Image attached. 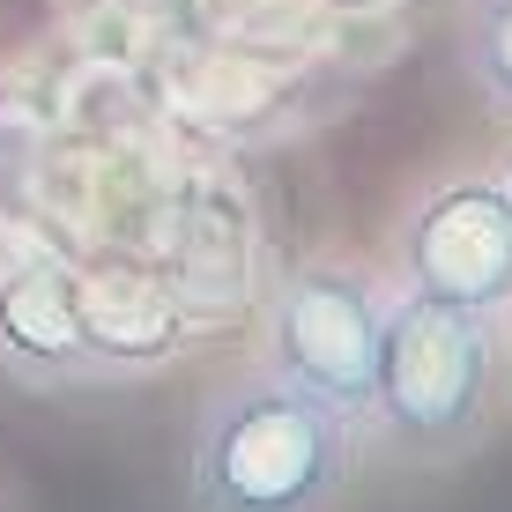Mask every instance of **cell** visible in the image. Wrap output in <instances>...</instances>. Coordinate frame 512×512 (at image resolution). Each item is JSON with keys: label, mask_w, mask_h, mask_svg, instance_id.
<instances>
[{"label": "cell", "mask_w": 512, "mask_h": 512, "mask_svg": "<svg viewBox=\"0 0 512 512\" xmlns=\"http://www.w3.org/2000/svg\"><path fill=\"white\" fill-rule=\"evenodd\" d=\"M357 468V423L320 394L245 372L201 401L186 438V512H334Z\"/></svg>", "instance_id": "cell-1"}, {"label": "cell", "mask_w": 512, "mask_h": 512, "mask_svg": "<svg viewBox=\"0 0 512 512\" xmlns=\"http://www.w3.org/2000/svg\"><path fill=\"white\" fill-rule=\"evenodd\" d=\"M505 409V327L498 312H461L438 297L401 290L386 305L372 401V446L394 468H446L468 461Z\"/></svg>", "instance_id": "cell-2"}, {"label": "cell", "mask_w": 512, "mask_h": 512, "mask_svg": "<svg viewBox=\"0 0 512 512\" xmlns=\"http://www.w3.org/2000/svg\"><path fill=\"white\" fill-rule=\"evenodd\" d=\"M379 334H386V297L372 275L327 253L297 260L268 297V372L357 423L372 401Z\"/></svg>", "instance_id": "cell-3"}, {"label": "cell", "mask_w": 512, "mask_h": 512, "mask_svg": "<svg viewBox=\"0 0 512 512\" xmlns=\"http://www.w3.org/2000/svg\"><path fill=\"white\" fill-rule=\"evenodd\" d=\"M401 290L438 297L461 312H505L512 305V201L505 179H438L401 216Z\"/></svg>", "instance_id": "cell-4"}, {"label": "cell", "mask_w": 512, "mask_h": 512, "mask_svg": "<svg viewBox=\"0 0 512 512\" xmlns=\"http://www.w3.org/2000/svg\"><path fill=\"white\" fill-rule=\"evenodd\" d=\"M0 372L30 394L97 386L90 327H82V275L52 253H23L0 268Z\"/></svg>", "instance_id": "cell-5"}, {"label": "cell", "mask_w": 512, "mask_h": 512, "mask_svg": "<svg viewBox=\"0 0 512 512\" xmlns=\"http://www.w3.org/2000/svg\"><path fill=\"white\" fill-rule=\"evenodd\" d=\"M82 327H90V357L97 379L119 372H156L179 349V305L141 275H112V282H82Z\"/></svg>", "instance_id": "cell-6"}, {"label": "cell", "mask_w": 512, "mask_h": 512, "mask_svg": "<svg viewBox=\"0 0 512 512\" xmlns=\"http://www.w3.org/2000/svg\"><path fill=\"white\" fill-rule=\"evenodd\" d=\"M461 60L490 112L512 119V0H468L461 15Z\"/></svg>", "instance_id": "cell-7"}, {"label": "cell", "mask_w": 512, "mask_h": 512, "mask_svg": "<svg viewBox=\"0 0 512 512\" xmlns=\"http://www.w3.org/2000/svg\"><path fill=\"white\" fill-rule=\"evenodd\" d=\"M505 201H512V171H505Z\"/></svg>", "instance_id": "cell-8"}]
</instances>
